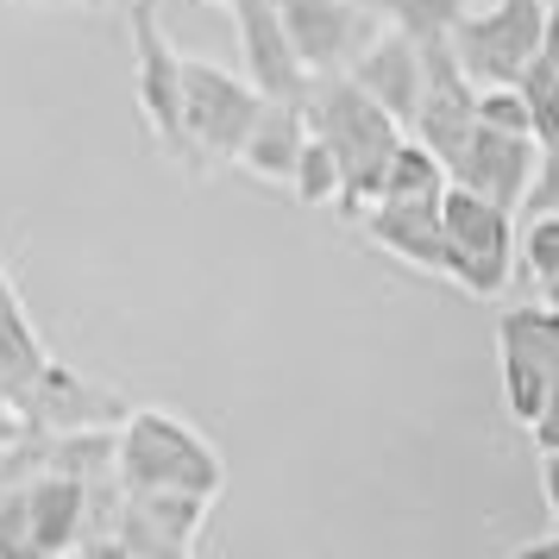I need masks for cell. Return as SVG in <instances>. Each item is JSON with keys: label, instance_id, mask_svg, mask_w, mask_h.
<instances>
[{"label": "cell", "instance_id": "obj_16", "mask_svg": "<svg viewBox=\"0 0 559 559\" xmlns=\"http://www.w3.org/2000/svg\"><path fill=\"white\" fill-rule=\"evenodd\" d=\"M447 182H453V170L440 164V152H428L415 132H403V145H396L390 164H383L378 202H440Z\"/></svg>", "mask_w": 559, "mask_h": 559}, {"label": "cell", "instance_id": "obj_27", "mask_svg": "<svg viewBox=\"0 0 559 559\" xmlns=\"http://www.w3.org/2000/svg\"><path fill=\"white\" fill-rule=\"evenodd\" d=\"M207 7H233V0H207Z\"/></svg>", "mask_w": 559, "mask_h": 559}, {"label": "cell", "instance_id": "obj_15", "mask_svg": "<svg viewBox=\"0 0 559 559\" xmlns=\"http://www.w3.org/2000/svg\"><path fill=\"white\" fill-rule=\"evenodd\" d=\"M302 145H308L302 102H264V114H258V127H252V139H246L239 164H246L252 177L283 182V189H289V177H296V157H302Z\"/></svg>", "mask_w": 559, "mask_h": 559}, {"label": "cell", "instance_id": "obj_12", "mask_svg": "<svg viewBox=\"0 0 559 559\" xmlns=\"http://www.w3.org/2000/svg\"><path fill=\"white\" fill-rule=\"evenodd\" d=\"M277 13L289 26V45H296L308 76L346 70L353 51L371 38V20H365L358 0H277Z\"/></svg>", "mask_w": 559, "mask_h": 559}, {"label": "cell", "instance_id": "obj_13", "mask_svg": "<svg viewBox=\"0 0 559 559\" xmlns=\"http://www.w3.org/2000/svg\"><path fill=\"white\" fill-rule=\"evenodd\" d=\"M26 515H32V559L38 554H70L88 534V478L70 465H51L26 484Z\"/></svg>", "mask_w": 559, "mask_h": 559}, {"label": "cell", "instance_id": "obj_22", "mask_svg": "<svg viewBox=\"0 0 559 559\" xmlns=\"http://www.w3.org/2000/svg\"><path fill=\"white\" fill-rule=\"evenodd\" d=\"M515 258H522V271L534 283H547L559 271V207H534V221L522 227L515 239Z\"/></svg>", "mask_w": 559, "mask_h": 559}, {"label": "cell", "instance_id": "obj_17", "mask_svg": "<svg viewBox=\"0 0 559 559\" xmlns=\"http://www.w3.org/2000/svg\"><path fill=\"white\" fill-rule=\"evenodd\" d=\"M522 95H528L540 152H559V0L547 7V38H540V51H534V63L522 70Z\"/></svg>", "mask_w": 559, "mask_h": 559}, {"label": "cell", "instance_id": "obj_18", "mask_svg": "<svg viewBox=\"0 0 559 559\" xmlns=\"http://www.w3.org/2000/svg\"><path fill=\"white\" fill-rule=\"evenodd\" d=\"M497 353H503V408L528 428L534 415H540V403H547V390H554V371L534 353H522L515 340H497Z\"/></svg>", "mask_w": 559, "mask_h": 559}, {"label": "cell", "instance_id": "obj_20", "mask_svg": "<svg viewBox=\"0 0 559 559\" xmlns=\"http://www.w3.org/2000/svg\"><path fill=\"white\" fill-rule=\"evenodd\" d=\"M497 340H515L522 353H534L547 371L559 378V308L540 302V308H509L497 314Z\"/></svg>", "mask_w": 559, "mask_h": 559}, {"label": "cell", "instance_id": "obj_7", "mask_svg": "<svg viewBox=\"0 0 559 559\" xmlns=\"http://www.w3.org/2000/svg\"><path fill=\"white\" fill-rule=\"evenodd\" d=\"M365 239L390 252L396 264L421 271V277H440V283H459L472 296V258L453 246V233L440 221V202H371L358 214Z\"/></svg>", "mask_w": 559, "mask_h": 559}, {"label": "cell", "instance_id": "obj_4", "mask_svg": "<svg viewBox=\"0 0 559 559\" xmlns=\"http://www.w3.org/2000/svg\"><path fill=\"white\" fill-rule=\"evenodd\" d=\"M547 38V0H478L447 32V51L472 82H522Z\"/></svg>", "mask_w": 559, "mask_h": 559}, {"label": "cell", "instance_id": "obj_1", "mask_svg": "<svg viewBox=\"0 0 559 559\" xmlns=\"http://www.w3.org/2000/svg\"><path fill=\"white\" fill-rule=\"evenodd\" d=\"M302 120L314 139H328L333 157L346 164V195H340V214H365L378 202V182H383V164L390 152L403 145V120L371 95L358 88L353 70H328V76H308L302 88Z\"/></svg>", "mask_w": 559, "mask_h": 559}, {"label": "cell", "instance_id": "obj_29", "mask_svg": "<svg viewBox=\"0 0 559 559\" xmlns=\"http://www.w3.org/2000/svg\"><path fill=\"white\" fill-rule=\"evenodd\" d=\"M120 7H127V0H120Z\"/></svg>", "mask_w": 559, "mask_h": 559}, {"label": "cell", "instance_id": "obj_11", "mask_svg": "<svg viewBox=\"0 0 559 559\" xmlns=\"http://www.w3.org/2000/svg\"><path fill=\"white\" fill-rule=\"evenodd\" d=\"M353 82L358 88H371L396 120H415V107H421V88H428V51H421V38H408L403 26H371V38L353 51Z\"/></svg>", "mask_w": 559, "mask_h": 559}, {"label": "cell", "instance_id": "obj_28", "mask_svg": "<svg viewBox=\"0 0 559 559\" xmlns=\"http://www.w3.org/2000/svg\"><path fill=\"white\" fill-rule=\"evenodd\" d=\"M465 7H478V0H465Z\"/></svg>", "mask_w": 559, "mask_h": 559}, {"label": "cell", "instance_id": "obj_9", "mask_svg": "<svg viewBox=\"0 0 559 559\" xmlns=\"http://www.w3.org/2000/svg\"><path fill=\"white\" fill-rule=\"evenodd\" d=\"M233 32H239V57H246V82H252L264 102H302L308 70L296 45H289V26H283L277 0H233Z\"/></svg>", "mask_w": 559, "mask_h": 559}, {"label": "cell", "instance_id": "obj_8", "mask_svg": "<svg viewBox=\"0 0 559 559\" xmlns=\"http://www.w3.org/2000/svg\"><path fill=\"white\" fill-rule=\"evenodd\" d=\"M207 509H214V497H202V490H127L120 515H114V540H120V554L177 559L202 534Z\"/></svg>", "mask_w": 559, "mask_h": 559}, {"label": "cell", "instance_id": "obj_25", "mask_svg": "<svg viewBox=\"0 0 559 559\" xmlns=\"http://www.w3.org/2000/svg\"><path fill=\"white\" fill-rule=\"evenodd\" d=\"M540 497H547V509L559 522V453H540Z\"/></svg>", "mask_w": 559, "mask_h": 559}, {"label": "cell", "instance_id": "obj_21", "mask_svg": "<svg viewBox=\"0 0 559 559\" xmlns=\"http://www.w3.org/2000/svg\"><path fill=\"white\" fill-rule=\"evenodd\" d=\"M378 7H383V20H390V26H403L408 38H421V45L447 38L453 20L465 13V0H378Z\"/></svg>", "mask_w": 559, "mask_h": 559}, {"label": "cell", "instance_id": "obj_3", "mask_svg": "<svg viewBox=\"0 0 559 559\" xmlns=\"http://www.w3.org/2000/svg\"><path fill=\"white\" fill-rule=\"evenodd\" d=\"M264 95L246 76H233L207 57H182V127H189V177H207L221 164H239L252 139Z\"/></svg>", "mask_w": 559, "mask_h": 559}, {"label": "cell", "instance_id": "obj_5", "mask_svg": "<svg viewBox=\"0 0 559 559\" xmlns=\"http://www.w3.org/2000/svg\"><path fill=\"white\" fill-rule=\"evenodd\" d=\"M127 38H132V95L139 120L164 152L189 170V127H182V51L157 20V0H127Z\"/></svg>", "mask_w": 559, "mask_h": 559}, {"label": "cell", "instance_id": "obj_24", "mask_svg": "<svg viewBox=\"0 0 559 559\" xmlns=\"http://www.w3.org/2000/svg\"><path fill=\"white\" fill-rule=\"evenodd\" d=\"M528 433H534V447H540V453H559V378H554V390H547L540 415L528 421Z\"/></svg>", "mask_w": 559, "mask_h": 559}, {"label": "cell", "instance_id": "obj_23", "mask_svg": "<svg viewBox=\"0 0 559 559\" xmlns=\"http://www.w3.org/2000/svg\"><path fill=\"white\" fill-rule=\"evenodd\" d=\"M38 428H45V421H38V408H32L26 383L0 365V447H13V440H26V433H38Z\"/></svg>", "mask_w": 559, "mask_h": 559}, {"label": "cell", "instance_id": "obj_6", "mask_svg": "<svg viewBox=\"0 0 559 559\" xmlns=\"http://www.w3.org/2000/svg\"><path fill=\"white\" fill-rule=\"evenodd\" d=\"M440 221L453 233V246L472 258V296L497 302L515 277V207H503L497 195H484L472 182H447L440 195Z\"/></svg>", "mask_w": 559, "mask_h": 559}, {"label": "cell", "instance_id": "obj_10", "mask_svg": "<svg viewBox=\"0 0 559 559\" xmlns=\"http://www.w3.org/2000/svg\"><path fill=\"white\" fill-rule=\"evenodd\" d=\"M534 177H540V139H534V132L490 127V120H478L472 145L453 157V182H472L484 195H497L503 207L528 202Z\"/></svg>", "mask_w": 559, "mask_h": 559}, {"label": "cell", "instance_id": "obj_2", "mask_svg": "<svg viewBox=\"0 0 559 559\" xmlns=\"http://www.w3.org/2000/svg\"><path fill=\"white\" fill-rule=\"evenodd\" d=\"M114 465H120V484L127 490H202V497H221V484H227L221 447L202 428H189L182 415H170V408H157V403L127 408Z\"/></svg>", "mask_w": 559, "mask_h": 559}, {"label": "cell", "instance_id": "obj_19", "mask_svg": "<svg viewBox=\"0 0 559 559\" xmlns=\"http://www.w3.org/2000/svg\"><path fill=\"white\" fill-rule=\"evenodd\" d=\"M289 189H296V202H302V207H340V195H346V164L333 157L328 139H314V132H308Z\"/></svg>", "mask_w": 559, "mask_h": 559}, {"label": "cell", "instance_id": "obj_26", "mask_svg": "<svg viewBox=\"0 0 559 559\" xmlns=\"http://www.w3.org/2000/svg\"><path fill=\"white\" fill-rule=\"evenodd\" d=\"M534 289H540V302H554V308H559V271H554L547 283H534Z\"/></svg>", "mask_w": 559, "mask_h": 559}, {"label": "cell", "instance_id": "obj_14", "mask_svg": "<svg viewBox=\"0 0 559 559\" xmlns=\"http://www.w3.org/2000/svg\"><path fill=\"white\" fill-rule=\"evenodd\" d=\"M0 365L26 383L32 408H38V421H45V383H51L57 358L45 353V340L32 328V314H26V302H20L13 277H7V264H0Z\"/></svg>", "mask_w": 559, "mask_h": 559}]
</instances>
